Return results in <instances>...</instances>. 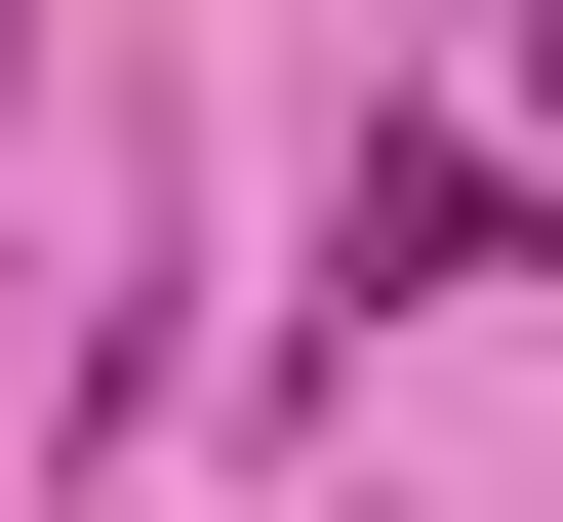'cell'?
I'll use <instances>...</instances> for the list:
<instances>
[{
  "instance_id": "6da1fadb",
  "label": "cell",
  "mask_w": 563,
  "mask_h": 522,
  "mask_svg": "<svg viewBox=\"0 0 563 522\" xmlns=\"http://www.w3.org/2000/svg\"><path fill=\"white\" fill-rule=\"evenodd\" d=\"M443 281H523V121H363V162H322V362L443 322Z\"/></svg>"
},
{
  "instance_id": "7a4b0ae2",
  "label": "cell",
  "mask_w": 563,
  "mask_h": 522,
  "mask_svg": "<svg viewBox=\"0 0 563 522\" xmlns=\"http://www.w3.org/2000/svg\"><path fill=\"white\" fill-rule=\"evenodd\" d=\"M523 162H563V0H523Z\"/></svg>"
},
{
  "instance_id": "3957f363",
  "label": "cell",
  "mask_w": 563,
  "mask_h": 522,
  "mask_svg": "<svg viewBox=\"0 0 563 522\" xmlns=\"http://www.w3.org/2000/svg\"><path fill=\"white\" fill-rule=\"evenodd\" d=\"M0 81H41V0H0Z\"/></svg>"
}]
</instances>
